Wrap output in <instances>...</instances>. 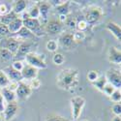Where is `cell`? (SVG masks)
<instances>
[{"label": "cell", "mask_w": 121, "mask_h": 121, "mask_svg": "<svg viewBox=\"0 0 121 121\" xmlns=\"http://www.w3.org/2000/svg\"><path fill=\"white\" fill-rule=\"evenodd\" d=\"M78 77V70L73 68L63 69L56 77V84L59 88L70 91V90H73L78 87L79 83Z\"/></svg>", "instance_id": "1"}, {"label": "cell", "mask_w": 121, "mask_h": 121, "mask_svg": "<svg viewBox=\"0 0 121 121\" xmlns=\"http://www.w3.org/2000/svg\"><path fill=\"white\" fill-rule=\"evenodd\" d=\"M103 10L95 5L88 6L83 10V17L88 25H94L97 23L103 17Z\"/></svg>", "instance_id": "2"}, {"label": "cell", "mask_w": 121, "mask_h": 121, "mask_svg": "<svg viewBox=\"0 0 121 121\" xmlns=\"http://www.w3.org/2000/svg\"><path fill=\"white\" fill-rule=\"evenodd\" d=\"M38 47V42L35 40H29V41L21 42L17 53L14 56V60H21L24 58L28 53L35 52V48Z\"/></svg>", "instance_id": "3"}, {"label": "cell", "mask_w": 121, "mask_h": 121, "mask_svg": "<svg viewBox=\"0 0 121 121\" xmlns=\"http://www.w3.org/2000/svg\"><path fill=\"white\" fill-rule=\"evenodd\" d=\"M70 103H71L72 118L74 121H77V120H78L80 115H82V109L85 106V99L82 96H75V97L71 98Z\"/></svg>", "instance_id": "4"}, {"label": "cell", "mask_w": 121, "mask_h": 121, "mask_svg": "<svg viewBox=\"0 0 121 121\" xmlns=\"http://www.w3.org/2000/svg\"><path fill=\"white\" fill-rule=\"evenodd\" d=\"M45 54H38L37 52H31V53H28L24 59L27 63V65H30L34 68H36L37 70L39 69H47L48 65L45 61Z\"/></svg>", "instance_id": "5"}, {"label": "cell", "mask_w": 121, "mask_h": 121, "mask_svg": "<svg viewBox=\"0 0 121 121\" xmlns=\"http://www.w3.org/2000/svg\"><path fill=\"white\" fill-rule=\"evenodd\" d=\"M23 26L27 28L29 31H31L35 37H42L45 36L46 33L44 31V27L40 22V19H34V18H28L25 21H22Z\"/></svg>", "instance_id": "6"}, {"label": "cell", "mask_w": 121, "mask_h": 121, "mask_svg": "<svg viewBox=\"0 0 121 121\" xmlns=\"http://www.w3.org/2000/svg\"><path fill=\"white\" fill-rule=\"evenodd\" d=\"M19 44H21V42L18 40H17L12 36H8L2 40H0V45H1L0 48H6L7 50H9L10 52L15 55L18 49Z\"/></svg>", "instance_id": "7"}, {"label": "cell", "mask_w": 121, "mask_h": 121, "mask_svg": "<svg viewBox=\"0 0 121 121\" xmlns=\"http://www.w3.org/2000/svg\"><path fill=\"white\" fill-rule=\"evenodd\" d=\"M64 29V24L60 22L56 21V19H52L48 21L45 26H44V31L48 35H57L62 33Z\"/></svg>", "instance_id": "8"}, {"label": "cell", "mask_w": 121, "mask_h": 121, "mask_svg": "<svg viewBox=\"0 0 121 121\" xmlns=\"http://www.w3.org/2000/svg\"><path fill=\"white\" fill-rule=\"evenodd\" d=\"M108 82L112 84L115 89H119L121 88V74L120 71L116 69H109L106 72L105 75Z\"/></svg>", "instance_id": "9"}, {"label": "cell", "mask_w": 121, "mask_h": 121, "mask_svg": "<svg viewBox=\"0 0 121 121\" xmlns=\"http://www.w3.org/2000/svg\"><path fill=\"white\" fill-rule=\"evenodd\" d=\"M58 46L60 45L63 49H71L76 44L73 39V33L72 32H63L60 35L58 39Z\"/></svg>", "instance_id": "10"}, {"label": "cell", "mask_w": 121, "mask_h": 121, "mask_svg": "<svg viewBox=\"0 0 121 121\" xmlns=\"http://www.w3.org/2000/svg\"><path fill=\"white\" fill-rule=\"evenodd\" d=\"M32 91L33 90L30 88V86L27 83H25L23 82H19L18 86H17L15 93H16L17 100H25L32 94Z\"/></svg>", "instance_id": "11"}, {"label": "cell", "mask_w": 121, "mask_h": 121, "mask_svg": "<svg viewBox=\"0 0 121 121\" xmlns=\"http://www.w3.org/2000/svg\"><path fill=\"white\" fill-rule=\"evenodd\" d=\"M17 110H18V105L17 102H13V103H8L6 104L5 109L2 113L5 121H10L12 120L16 114L17 113Z\"/></svg>", "instance_id": "12"}, {"label": "cell", "mask_w": 121, "mask_h": 121, "mask_svg": "<svg viewBox=\"0 0 121 121\" xmlns=\"http://www.w3.org/2000/svg\"><path fill=\"white\" fill-rule=\"evenodd\" d=\"M37 6L39 8L40 17L43 19V22L45 23H47L48 22V17H49L52 6H50V4L48 1H39L37 3Z\"/></svg>", "instance_id": "13"}, {"label": "cell", "mask_w": 121, "mask_h": 121, "mask_svg": "<svg viewBox=\"0 0 121 121\" xmlns=\"http://www.w3.org/2000/svg\"><path fill=\"white\" fill-rule=\"evenodd\" d=\"M11 36L16 38L17 40H18L19 42L29 41V40H34L35 39L34 34L31 31H29V30L27 28H25L24 26H22L21 29H19V31H17L16 34L11 35Z\"/></svg>", "instance_id": "14"}, {"label": "cell", "mask_w": 121, "mask_h": 121, "mask_svg": "<svg viewBox=\"0 0 121 121\" xmlns=\"http://www.w3.org/2000/svg\"><path fill=\"white\" fill-rule=\"evenodd\" d=\"M2 71L5 73V75L8 77V78L11 80V82H22V73L17 71V70L13 69L10 66H7L5 67Z\"/></svg>", "instance_id": "15"}, {"label": "cell", "mask_w": 121, "mask_h": 121, "mask_svg": "<svg viewBox=\"0 0 121 121\" xmlns=\"http://www.w3.org/2000/svg\"><path fill=\"white\" fill-rule=\"evenodd\" d=\"M108 59L110 63L120 65L121 64V52L115 47H110L108 52Z\"/></svg>", "instance_id": "16"}, {"label": "cell", "mask_w": 121, "mask_h": 121, "mask_svg": "<svg viewBox=\"0 0 121 121\" xmlns=\"http://www.w3.org/2000/svg\"><path fill=\"white\" fill-rule=\"evenodd\" d=\"M22 76L23 79H28V80H32L38 77V70L30 65H24L23 69L22 70Z\"/></svg>", "instance_id": "17"}, {"label": "cell", "mask_w": 121, "mask_h": 121, "mask_svg": "<svg viewBox=\"0 0 121 121\" xmlns=\"http://www.w3.org/2000/svg\"><path fill=\"white\" fill-rule=\"evenodd\" d=\"M106 28L114 36V38L117 41H119V42L121 41V27L119 24H117L113 22H108L106 24Z\"/></svg>", "instance_id": "18"}, {"label": "cell", "mask_w": 121, "mask_h": 121, "mask_svg": "<svg viewBox=\"0 0 121 121\" xmlns=\"http://www.w3.org/2000/svg\"><path fill=\"white\" fill-rule=\"evenodd\" d=\"M23 26L22 23V19L21 17H17L15 21H13L11 23L8 25V29H9V32H10V36L16 34L17 31H19V29Z\"/></svg>", "instance_id": "19"}, {"label": "cell", "mask_w": 121, "mask_h": 121, "mask_svg": "<svg viewBox=\"0 0 121 121\" xmlns=\"http://www.w3.org/2000/svg\"><path fill=\"white\" fill-rule=\"evenodd\" d=\"M27 3L24 0H17V1H15L13 6H12V12H14L17 16L21 15L22 13L25 12V9H26Z\"/></svg>", "instance_id": "20"}, {"label": "cell", "mask_w": 121, "mask_h": 121, "mask_svg": "<svg viewBox=\"0 0 121 121\" xmlns=\"http://www.w3.org/2000/svg\"><path fill=\"white\" fill-rule=\"evenodd\" d=\"M1 93H2V96H3L4 100H5V103H6V104L16 102V100H17L16 93H15V92H13V91H11V90L8 89L7 87L2 88Z\"/></svg>", "instance_id": "21"}, {"label": "cell", "mask_w": 121, "mask_h": 121, "mask_svg": "<svg viewBox=\"0 0 121 121\" xmlns=\"http://www.w3.org/2000/svg\"><path fill=\"white\" fill-rule=\"evenodd\" d=\"M58 17H68L70 14V1H65L62 5L55 8Z\"/></svg>", "instance_id": "22"}, {"label": "cell", "mask_w": 121, "mask_h": 121, "mask_svg": "<svg viewBox=\"0 0 121 121\" xmlns=\"http://www.w3.org/2000/svg\"><path fill=\"white\" fill-rule=\"evenodd\" d=\"M17 17H18V16H17L14 12L10 11L8 14H6V15H4L2 17H0V23H2L4 25L8 26L13 21H15Z\"/></svg>", "instance_id": "23"}, {"label": "cell", "mask_w": 121, "mask_h": 121, "mask_svg": "<svg viewBox=\"0 0 121 121\" xmlns=\"http://www.w3.org/2000/svg\"><path fill=\"white\" fill-rule=\"evenodd\" d=\"M108 83V80H107V78H106V77H105V75L104 76H100L99 78H98V79H96L94 82H92L91 84L97 89V90H99L100 92H103V89H104V87H105V85Z\"/></svg>", "instance_id": "24"}, {"label": "cell", "mask_w": 121, "mask_h": 121, "mask_svg": "<svg viewBox=\"0 0 121 121\" xmlns=\"http://www.w3.org/2000/svg\"><path fill=\"white\" fill-rule=\"evenodd\" d=\"M14 54L11 53L6 48H0V58L3 61H10V60H14Z\"/></svg>", "instance_id": "25"}, {"label": "cell", "mask_w": 121, "mask_h": 121, "mask_svg": "<svg viewBox=\"0 0 121 121\" xmlns=\"http://www.w3.org/2000/svg\"><path fill=\"white\" fill-rule=\"evenodd\" d=\"M27 14L30 18H34V19H39L40 18V12H39V8L37 4L33 5L30 8L29 11H27Z\"/></svg>", "instance_id": "26"}, {"label": "cell", "mask_w": 121, "mask_h": 121, "mask_svg": "<svg viewBox=\"0 0 121 121\" xmlns=\"http://www.w3.org/2000/svg\"><path fill=\"white\" fill-rule=\"evenodd\" d=\"M87 28H88V23L85 22L84 18H82V19H78V21H77V23H76L77 31L85 32V30H87Z\"/></svg>", "instance_id": "27"}, {"label": "cell", "mask_w": 121, "mask_h": 121, "mask_svg": "<svg viewBox=\"0 0 121 121\" xmlns=\"http://www.w3.org/2000/svg\"><path fill=\"white\" fill-rule=\"evenodd\" d=\"M46 121H70V120L56 113H49L46 116Z\"/></svg>", "instance_id": "28"}, {"label": "cell", "mask_w": 121, "mask_h": 121, "mask_svg": "<svg viewBox=\"0 0 121 121\" xmlns=\"http://www.w3.org/2000/svg\"><path fill=\"white\" fill-rule=\"evenodd\" d=\"M58 47H59L58 43L55 41V40H49V41H48L46 44V48L49 52H55L58 49Z\"/></svg>", "instance_id": "29"}, {"label": "cell", "mask_w": 121, "mask_h": 121, "mask_svg": "<svg viewBox=\"0 0 121 121\" xmlns=\"http://www.w3.org/2000/svg\"><path fill=\"white\" fill-rule=\"evenodd\" d=\"M86 38V34L85 32H79V31H75L73 33V39L75 44H78L82 43V41H84V39Z\"/></svg>", "instance_id": "30"}, {"label": "cell", "mask_w": 121, "mask_h": 121, "mask_svg": "<svg viewBox=\"0 0 121 121\" xmlns=\"http://www.w3.org/2000/svg\"><path fill=\"white\" fill-rule=\"evenodd\" d=\"M52 62L55 65H62L65 62V56L62 53H54V55L52 56Z\"/></svg>", "instance_id": "31"}, {"label": "cell", "mask_w": 121, "mask_h": 121, "mask_svg": "<svg viewBox=\"0 0 121 121\" xmlns=\"http://www.w3.org/2000/svg\"><path fill=\"white\" fill-rule=\"evenodd\" d=\"M9 83H10V79L8 78V77L5 75V73L2 70H0V87L5 88L8 86Z\"/></svg>", "instance_id": "32"}, {"label": "cell", "mask_w": 121, "mask_h": 121, "mask_svg": "<svg viewBox=\"0 0 121 121\" xmlns=\"http://www.w3.org/2000/svg\"><path fill=\"white\" fill-rule=\"evenodd\" d=\"M100 77L99 75V72L96 71V70H90L88 71L87 75H86V78H87V80H89L90 82H94L96 79H98V78Z\"/></svg>", "instance_id": "33"}, {"label": "cell", "mask_w": 121, "mask_h": 121, "mask_svg": "<svg viewBox=\"0 0 121 121\" xmlns=\"http://www.w3.org/2000/svg\"><path fill=\"white\" fill-rule=\"evenodd\" d=\"M109 99L114 104L115 103H120V101H121V92H120V90L119 89H115V91L109 96Z\"/></svg>", "instance_id": "34"}, {"label": "cell", "mask_w": 121, "mask_h": 121, "mask_svg": "<svg viewBox=\"0 0 121 121\" xmlns=\"http://www.w3.org/2000/svg\"><path fill=\"white\" fill-rule=\"evenodd\" d=\"M76 23H77L76 18L70 17V16L67 17L66 21H65V22H64V24H66L69 28H71V29H76Z\"/></svg>", "instance_id": "35"}, {"label": "cell", "mask_w": 121, "mask_h": 121, "mask_svg": "<svg viewBox=\"0 0 121 121\" xmlns=\"http://www.w3.org/2000/svg\"><path fill=\"white\" fill-rule=\"evenodd\" d=\"M11 67L13 69L17 70V71H18V72H22V70L24 67V64L22 63V60H14L13 63L11 64Z\"/></svg>", "instance_id": "36"}, {"label": "cell", "mask_w": 121, "mask_h": 121, "mask_svg": "<svg viewBox=\"0 0 121 121\" xmlns=\"http://www.w3.org/2000/svg\"><path fill=\"white\" fill-rule=\"evenodd\" d=\"M114 91H115V88H114L112 84H110V83H108V82L105 85V87H104V89H103V93H104L105 95L108 96V97L112 95Z\"/></svg>", "instance_id": "37"}, {"label": "cell", "mask_w": 121, "mask_h": 121, "mask_svg": "<svg viewBox=\"0 0 121 121\" xmlns=\"http://www.w3.org/2000/svg\"><path fill=\"white\" fill-rule=\"evenodd\" d=\"M112 112L115 116H120L121 114V104L120 103H115L112 107Z\"/></svg>", "instance_id": "38"}, {"label": "cell", "mask_w": 121, "mask_h": 121, "mask_svg": "<svg viewBox=\"0 0 121 121\" xmlns=\"http://www.w3.org/2000/svg\"><path fill=\"white\" fill-rule=\"evenodd\" d=\"M41 84H42V83H41V80H40L38 78H34V79H32V80H30V83H29L28 85L30 86V88L33 90V89H38V88H40Z\"/></svg>", "instance_id": "39"}, {"label": "cell", "mask_w": 121, "mask_h": 121, "mask_svg": "<svg viewBox=\"0 0 121 121\" xmlns=\"http://www.w3.org/2000/svg\"><path fill=\"white\" fill-rule=\"evenodd\" d=\"M10 36V32H9V29L8 26L0 23V37H8Z\"/></svg>", "instance_id": "40"}, {"label": "cell", "mask_w": 121, "mask_h": 121, "mask_svg": "<svg viewBox=\"0 0 121 121\" xmlns=\"http://www.w3.org/2000/svg\"><path fill=\"white\" fill-rule=\"evenodd\" d=\"M9 12H10V10H9V7L7 4H5V3L0 4V17L8 14Z\"/></svg>", "instance_id": "41"}, {"label": "cell", "mask_w": 121, "mask_h": 121, "mask_svg": "<svg viewBox=\"0 0 121 121\" xmlns=\"http://www.w3.org/2000/svg\"><path fill=\"white\" fill-rule=\"evenodd\" d=\"M17 86H18V82H11V80H10V83L8 84L7 88L10 89V90H11V91H13V92H16Z\"/></svg>", "instance_id": "42"}, {"label": "cell", "mask_w": 121, "mask_h": 121, "mask_svg": "<svg viewBox=\"0 0 121 121\" xmlns=\"http://www.w3.org/2000/svg\"><path fill=\"white\" fill-rule=\"evenodd\" d=\"M5 107H6V103H5V100L2 96V93L0 91V113H3L4 109H5Z\"/></svg>", "instance_id": "43"}, {"label": "cell", "mask_w": 121, "mask_h": 121, "mask_svg": "<svg viewBox=\"0 0 121 121\" xmlns=\"http://www.w3.org/2000/svg\"><path fill=\"white\" fill-rule=\"evenodd\" d=\"M49 4H50V6H54L55 8L56 7H58V6H60V5H62L64 2H65V0H50V1H48Z\"/></svg>", "instance_id": "44"}, {"label": "cell", "mask_w": 121, "mask_h": 121, "mask_svg": "<svg viewBox=\"0 0 121 121\" xmlns=\"http://www.w3.org/2000/svg\"><path fill=\"white\" fill-rule=\"evenodd\" d=\"M112 121H121V117L120 116H114L112 119Z\"/></svg>", "instance_id": "45"}, {"label": "cell", "mask_w": 121, "mask_h": 121, "mask_svg": "<svg viewBox=\"0 0 121 121\" xmlns=\"http://www.w3.org/2000/svg\"><path fill=\"white\" fill-rule=\"evenodd\" d=\"M80 121H89L88 119H82V120H80Z\"/></svg>", "instance_id": "46"}]
</instances>
